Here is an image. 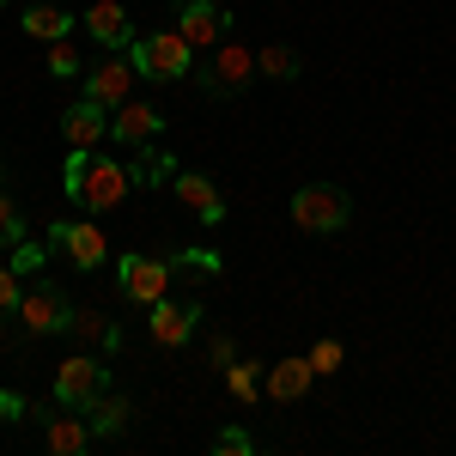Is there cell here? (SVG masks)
Masks as SVG:
<instances>
[{
	"label": "cell",
	"mask_w": 456,
	"mask_h": 456,
	"mask_svg": "<svg viewBox=\"0 0 456 456\" xmlns=\"http://www.w3.org/2000/svg\"><path fill=\"white\" fill-rule=\"evenodd\" d=\"M61 183H68V201L92 213H110L134 195V171L116 165V152H98V146H68V165H61Z\"/></svg>",
	"instance_id": "obj_1"
},
{
	"label": "cell",
	"mask_w": 456,
	"mask_h": 456,
	"mask_svg": "<svg viewBox=\"0 0 456 456\" xmlns=\"http://www.w3.org/2000/svg\"><path fill=\"white\" fill-rule=\"evenodd\" d=\"M128 61L146 73V79H189L195 73V43L176 31H159V37H134L128 43Z\"/></svg>",
	"instance_id": "obj_2"
},
{
	"label": "cell",
	"mask_w": 456,
	"mask_h": 456,
	"mask_svg": "<svg viewBox=\"0 0 456 456\" xmlns=\"http://www.w3.org/2000/svg\"><path fill=\"white\" fill-rule=\"evenodd\" d=\"M347 189H335V183H305L298 195H292V225L298 232H316V238H329V232H341L347 225Z\"/></svg>",
	"instance_id": "obj_3"
},
{
	"label": "cell",
	"mask_w": 456,
	"mask_h": 456,
	"mask_svg": "<svg viewBox=\"0 0 456 456\" xmlns=\"http://www.w3.org/2000/svg\"><path fill=\"white\" fill-rule=\"evenodd\" d=\"M195 79H201L208 98H238L249 79H256V49H244V43H219V49H208V61L195 68Z\"/></svg>",
	"instance_id": "obj_4"
},
{
	"label": "cell",
	"mask_w": 456,
	"mask_h": 456,
	"mask_svg": "<svg viewBox=\"0 0 456 456\" xmlns=\"http://www.w3.org/2000/svg\"><path fill=\"white\" fill-rule=\"evenodd\" d=\"M73 322V305H68V292L61 286H31L25 298H19V329L31 335V341H43V335H61Z\"/></svg>",
	"instance_id": "obj_5"
},
{
	"label": "cell",
	"mask_w": 456,
	"mask_h": 456,
	"mask_svg": "<svg viewBox=\"0 0 456 456\" xmlns=\"http://www.w3.org/2000/svg\"><path fill=\"white\" fill-rule=\"evenodd\" d=\"M171 262H159V256H122L116 262V281H122V298L128 305H159L165 292H171Z\"/></svg>",
	"instance_id": "obj_6"
},
{
	"label": "cell",
	"mask_w": 456,
	"mask_h": 456,
	"mask_svg": "<svg viewBox=\"0 0 456 456\" xmlns=\"http://www.w3.org/2000/svg\"><path fill=\"white\" fill-rule=\"evenodd\" d=\"M134 73H141V68H134L128 55H116V49H110L98 68H86V98H92V104H104V110L128 104V98H134Z\"/></svg>",
	"instance_id": "obj_7"
},
{
	"label": "cell",
	"mask_w": 456,
	"mask_h": 456,
	"mask_svg": "<svg viewBox=\"0 0 456 456\" xmlns=\"http://www.w3.org/2000/svg\"><path fill=\"white\" fill-rule=\"evenodd\" d=\"M176 31L195 43V55H208V49H219V43H225V31H232V12H225L219 0H183Z\"/></svg>",
	"instance_id": "obj_8"
},
{
	"label": "cell",
	"mask_w": 456,
	"mask_h": 456,
	"mask_svg": "<svg viewBox=\"0 0 456 456\" xmlns=\"http://www.w3.org/2000/svg\"><path fill=\"white\" fill-rule=\"evenodd\" d=\"M98 389H104V365H98L92 353H73V359L55 365V402H61V408H86Z\"/></svg>",
	"instance_id": "obj_9"
},
{
	"label": "cell",
	"mask_w": 456,
	"mask_h": 456,
	"mask_svg": "<svg viewBox=\"0 0 456 456\" xmlns=\"http://www.w3.org/2000/svg\"><path fill=\"white\" fill-rule=\"evenodd\" d=\"M55 244L68 249V262L73 268H98V262H110V238L92 225V219H68V225H55Z\"/></svg>",
	"instance_id": "obj_10"
},
{
	"label": "cell",
	"mask_w": 456,
	"mask_h": 456,
	"mask_svg": "<svg viewBox=\"0 0 456 456\" xmlns=\"http://www.w3.org/2000/svg\"><path fill=\"white\" fill-rule=\"evenodd\" d=\"M195 322H201V305L195 298H183V305H171V298H159L152 305V341L159 347H189V335H195Z\"/></svg>",
	"instance_id": "obj_11"
},
{
	"label": "cell",
	"mask_w": 456,
	"mask_h": 456,
	"mask_svg": "<svg viewBox=\"0 0 456 456\" xmlns=\"http://www.w3.org/2000/svg\"><path fill=\"white\" fill-rule=\"evenodd\" d=\"M86 31L98 37L104 49H128V43H134V19H128L122 0H92V6H86Z\"/></svg>",
	"instance_id": "obj_12"
},
{
	"label": "cell",
	"mask_w": 456,
	"mask_h": 456,
	"mask_svg": "<svg viewBox=\"0 0 456 456\" xmlns=\"http://www.w3.org/2000/svg\"><path fill=\"white\" fill-rule=\"evenodd\" d=\"M165 128V116L152 104H141V98H128V104H116L110 110V134H116V146H141V141H152Z\"/></svg>",
	"instance_id": "obj_13"
},
{
	"label": "cell",
	"mask_w": 456,
	"mask_h": 456,
	"mask_svg": "<svg viewBox=\"0 0 456 456\" xmlns=\"http://www.w3.org/2000/svg\"><path fill=\"white\" fill-rule=\"evenodd\" d=\"M171 189H176V201H183V208L195 213L201 225H219V219H225V195L213 189L208 176H195V171H176V176H171Z\"/></svg>",
	"instance_id": "obj_14"
},
{
	"label": "cell",
	"mask_w": 456,
	"mask_h": 456,
	"mask_svg": "<svg viewBox=\"0 0 456 456\" xmlns=\"http://www.w3.org/2000/svg\"><path fill=\"white\" fill-rule=\"evenodd\" d=\"M61 141L79 146V152H86V146H104L110 141V110L92 104V98H86V104H73L68 116H61Z\"/></svg>",
	"instance_id": "obj_15"
},
{
	"label": "cell",
	"mask_w": 456,
	"mask_h": 456,
	"mask_svg": "<svg viewBox=\"0 0 456 456\" xmlns=\"http://www.w3.org/2000/svg\"><path fill=\"white\" fill-rule=\"evenodd\" d=\"M311 378H316V371H311V353H305V359H281V365L268 371V384H262V389H268V402H281V408H286V402H298V395L311 389Z\"/></svg>",
	"instance_id": "obj_16"
},
{
	"label": "cell",
	"mask_w": 456,
	"mask_h": 456,
	"mask_svg": "<svg viewBox=\"0 0 456 456\" xmlns=\"http://www.w3.org/2000/svg\"><path fill=\"white\" fill-rule=\"evenodd\" d=\"M43 444H49V451L55 456H79L86 451V444H92V420H79V414H55V420L43 426Z\"/></svg>",
	"instance_id": "obj_17"
},
{
	"label": "cell",
	"mask_w": 456,
	"mask_h": 456,
	"mask_svg": "<svg viewBox=\"0 0 456 456\" xmlns=\"http://www.w3.org/2000/svg\"><path fill=\"white\" fill-rule=\"evenodd\" d=\"M128 171H134V189H165V183L176 176V159H171V152H159L152 141H141V146H134V165H128Z\"/></svg>",
	"instance_id": "obj_18"
},
{
	"label": "cell",
	"mask_w": 456,
	"mask_h": 456,
	"mask_svg": "<svg viewBox=\"0 0 456 456\" xmlns=\"http://www.w3.org/2000/svg\"><path fill=\"white\" fill-rule=\"evenodd\" d=\"M86 408H92V414H86V420H92V432H122V426H128V395H116L110 384L98 389Z\"/></svg>",
	"instance_id": "obj_19"
},
{
	"label": "cell",
	"mask_w": 456,
	"mask_h": 456,
	"mask_svg": "<svg viewBox=\"0 0 456 456\" xmlns=\"http://www.w3.org/2000/svg\"><path fill=\"white\" fill-rule=\"evenodd\" d=\"M68 12H61V6H49V0H37L31 12H25V37H37V43H61V37H68Z\"/></svg>",
	"instance_id": "obj_20"
},
{
	"label": "cell",
	"mask_w": 456,
	"mask_h": 456,
	"mask_svg": "<svg viewBox=\"0 0 456 456\" xmlns=\"http://www.w3.org/2000/svg\"><path fill=\"white\" fill-rule=\"evenodd\" d=\"M79 341H104V347H122V329L116 322H104V311H79L73 305V322H68Z\"/></svg>",
	"instance_id": "obj_21"
},
{
	"label": "cell",
	"mask_w": 456,
	"mask_h": 456,
	"mask_svg": "<svg viewBox=\"0 0 456 456\" xmlns=\"http://www.w3.org/2000/svg\"><path fill=\"white\" fill-rule=\"evenodd\" d=\"M256 73H262V79H298V49H286V43H268V49H262V55H256Z\"/></svg>",
	"instance_id": "obj_22"
},
{
	"label": "cell",
	"mask_w": 456,
	"mask_h": 456,
	"mask_svg": "<svg viewBox=\"0 0 456 456\" xmlns=\"http://www.w3.org/2000/svg\"><path fill=\"white\" fill-rule=\"evenodd\" d=\"M225 389H232V395H238V402H256V395H262V371H256V365H249V359H232V365H225Z\"/></svg>",
	"instance_id": "obj_23"
},
{
	"label": "cell",
	"mask_w": 456,
	"mask_h": 456,
	"mask_svg": "<svg viewBox=\"0 0 456 456\" xmlns=\"http://www.w3.org/2000/svg\"><path fill=\"white\" fill-rule=\"evenodd\" d=\"M49 73H55V79H73V73H86V61H79V49H73V37H61V43H49Z\"/></svg>",
	"instance_id": "obj_24"
},
{
	"label": "cell",
	"mask_w": 456,
	"mask_h": 456,
	"mask_svg": "<svg viewBox=\"0 0 456 456\" xmlns=\"http://www.w3.org/2000/svg\"><path fill=\"white\" fill-rule=\"evenodd\" d=\"M256 451V438H249L244 426H225V432H213V456H249Z\"/></svg>",
	"instance_id": "obj_25"
},
{
	"label": "cell",
	"mask_w": 456,
	"mask_h": 456,
	"mask_svg": "<svg viewBox=\"0 0 456 456\" xmlns=\"http://www.w3.org/2000/svg\"><path fill=\"white\" fill-rule=\"evenodd\" d=\"M341 359H347L341 341H316V347H311V371H316V378H335V371H341Z\"/></svg>",
	"instance_id": "obj_26"
},
{
	"label": "cell",
	"mask_w": 456,
	"mask_h": 456,
	"mask_svg": "<svg viewBox=\"0 0 456 456\" xmlns=\"http://www.w3.org/2000/svg\"><path fill=\"white\" fill-rule=\"evenodd\" d=\"M25 238V219H19V201L0 189V244H19Z\"/></svg>",
	"instance_id": "obj_27"
},
{
	"label": "cell",
	"mask_w": 456,
	"mask_h": 456,
	"mask_svg": "<svg viewBox=\"0 0 456 456\" xmlns=\"http://www.w3.org/2000/svg\"><path fill=\"white\" fill-rule=\"evenodd\" d=\"M19 298H25V292H19V274H12V268H0V322H6V316H19Z\"/></svg>",
	"instance_id": "obj_28"
},
{
	"label": "cell",
	"mask_w": 456,
	"mask_h": 456,
	"mask_svg": "<svg viewBox=\"0 0 456 456\" xmlns=\"http://www.w3.org/2000/svg\"><path fill=\"white\" fill-rule=\"evenodd\" d=\"M25 414H31V402L19 389H0V420H25Z\"/></svg>",
	"instance_id": "obj_29"
},
{
	"label": "cell",
	"mask_w": 456,
	"mask_h": 456,
	"mask_svg": "<svg viewBox=\"0 0 456 456\" xmlns=\"http://www.w3.org/2000/svg\"><path fill=\"white\" fill-rule=\"evenodd\" d=\"M183 262H189L195 274H219V256H213V249H183Z\"/></svg>",
	"instance_id": "obj_30"
},
{
	"label": "cell",
	"mask_w": 456,
	"mask_h": 456,
	"mask_svg": "<svg viewBox=\"0 0 456 456\" xmlns=\"http://www.w3.org/2000/svg\"><path fill=\"white\" fill-rule=\"evenodd\" d=\"M208 353L219 359V365H232V335H213V347H208Z\"/></svg>",
	"instance_id": "obj_31"
}]
</instances>
